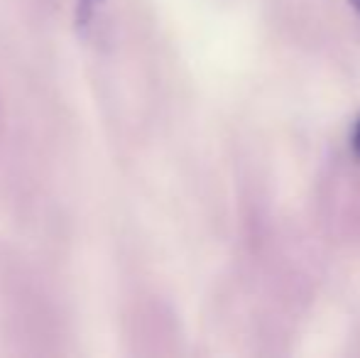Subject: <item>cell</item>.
I'll list each match as a JSON object with an SVG mask.
<instances>
[{
  "label": "cell",
  "instance_id": "6da1fadb",
  "mask_svg": "<svg viewBox=\"0 0 360 358\" xmlns=\"http://www.w3.org/2000/svg\"><path fill=\"white\" fill-rule=\"evenodd\" d=\"M351 145H353V153H356V158L360 160V118L356 120V128H353Z\"/></svg>",
  "mask_w": 360,
  "mask_h": 358
},
{
  "label": "cell",
  "instance_id": "7a4b0ae2",
  "mask_svg": "<svg viewBox=\"0 0 360 358\" xmlns=\"http://www.w3.org/2000/svg\"><path fill=\"white\" fill-rule=\"evenodd\" d=\"M351 8L360 15V0H351Z\"/></svg>",
  "mask_w": 360,
  "mask_h": 358
}]
</instances>
